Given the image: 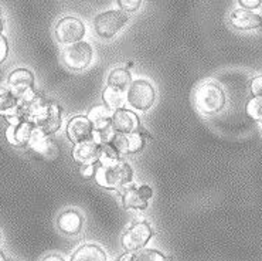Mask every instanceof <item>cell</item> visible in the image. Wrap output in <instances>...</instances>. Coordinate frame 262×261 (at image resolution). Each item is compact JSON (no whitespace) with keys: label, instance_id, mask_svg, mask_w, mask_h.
Instances as JSON below:
<instances>
[{"label":"cell","instance_id":"37","mask_svg":"<svg viewBox=\"0 0 262 261\" xmlns=\"http://www.w3.org/2000/svg\"><path fill=\"white\" fill-rule=\"evenodd\" d=\"M0 240H2V236H0Z\"/></svg>","mask_w":262,"mask_h":261},{"label":"cell","instance_id":"31","mask_svg":"<svg viewBox=\"0 0 262 261\" xmlns=\"http://www.w3.org/2000/svg\"><path fill=\"white\" fill-rule=\"evenodd\" d=\"M238 5L247 10H255L258 7H261L262 0H238Z\"/></svg>","mask_w":262,"mask_h":261},{"label":"cell","instance_id":"29","mask_svg":"<svg viewBox=\"0 0 262 261\" xmlns=\"http://www.w3.org/2000/svg\"><path fill=\"white\" fill-rule=\"evenodd\" d=\"M251 94L254 97H262V74L261 75H256L254 78L251 79Z\"/></svg>","mask_w":262,"mask_h":261},{"label":"cell","instance_id":"2","mask_svg":"<svg viewBox=\"0 0 262 261\" xmlns=\"http://www.w3.org/2000/svg\"><path fill=\"white\" fill-rule=\"evenodd\" d=\"M226 92L217 83H203L194 92L195 108L203 115H215L226 107Z\"/></svg>","mask_w":262,"mask_h":261},{"label":"cell","instance_id":"32","mask_svg":"<svg viewBox=\"0 0 262 261\" xmlns=\"http://www.w3.org/2000/svg\"><path fill=\"white\" fill-rule=\"evenodd\" d=\"M138 192H139L140 196H142L143 199H146V200H149L153 194L152 188H150V186H147V185H142V186H139V188H138Z\"/></svg>","mask_w":262,"mask_h":261},{"label":"cell","instance_id":"10","mask_svg":"<svg viewBox=\"0 0 262 261\" xmlns=\"http://www.w3.org/2000/svg\"><path fill=\"white\" fill-rule=\"evenodd\" d=\"M111 125L116 132H121V134L136 132L142 127L139 116L136 115L134 111L126 110V108H118V110L114 111Z\"/></svg>","mask_w":262,"mask_h":261},{"label":"cell","instance_id":"21","mask_svg":"<svg viewBox=\"0 0 262 261\" xmlns=\"http://www.w3.org/2000/svg\"><path fill=\"white\" fill-rule=\"evenodd\" d=\"M49 136L50 135L46 134L38 125H34L33 131H31L30 139H29V145L37 153H47L50 151Z\"/></svg>","mask_w":262,"mask_h":261},{"label":"cell","instance_id":"20","mask_svg":"<svg viewBox=\"0 0 262 261\" xmlns=\"http://www.w3.org/2000/svg\"><path fill=\"white\" fill-rule=\"evenodd\" d=\"M130 83H132V75L128 68H115L111 71L108 77V85L123 92L128 91Z\"/></svg>","mask_w":262,"mask_h":261},{"label":"cell","instance_id":"11","mask_svg":"<svg viewBox=\"0 0 262 261\" xmlns=\"http://www.w3.org/2000/svg\"><path fill=\"white\" fill-rule=\"evenodd\" d=\"M67 136L68 139L75 144H79L82 140L92 139V132H94V128H92L91 121L88 119V116L85 115H77L73 116L67 124Z\"/></svg>","mask_w":262,"mask_h":261},{"label":"cell","instance_id":"33","mask_svg":"<svg viewBox=\"0 0 262 261\" xmlns=\"http://www.w3.org/2000/svg\"><path fill=\"white\" fill-rule=\"evenodd\" d=\"M44 260L46 261H62L64 258H62V257H60L58 254H53V255H50V257H46Z\"/></svg>","mask_w":262,"mask_h":261},{"label":"cell","instance_id":"7","mask_svg":"<svg viewBox=\"0 0 262 261\" xmlns=\"http://www.w3.org/2000/svg\"><path fill=\"white\" fill-rule=\"evenodd\" d=\"M152 227L146 222H136L122 234V247L126 251H139L153 237Z\"/></svg>","mask_w":262,"mask_h":261},{"label":"cell","instance_id":"1","mask_svg":"<svg viewBox=\"0 0 262 261\" xmlns=\"http://www.w3.org/2000/svg\"><path fill=\"white\" fill-rule=\"evenodd\" d=\"M94 177L99 186L108 190H119L130 185L134 179V169L122 159L114 165L98 164Z\"/></svg>","mask_w":262,"mask_h":261},{"label":"cell","instance_id":"35","mask_svg":"<svg viewBox=\"0 0 262 261\" xmlns=\"http://www.w3.org/2000/svg\"><path fill=\"white\" fill-rule=\"evenodd\" d=\"M134 66H135L134 61H129V63H128V70H129V68H134Z\"/></svg>","mask_w":262,"mask_h":261},{"label":"cell","instance_id":"13","mask_svg":"<svg viewBox=\"0 0 262 261\" xmlns=\"http://www.w3.org/2000/svg\"><path fill=\"white\" fill-rule=\"evenodd\" d=\"M99 155H101V145L94 139L82 140L79 144H75L73 148V158L79 165L98 162Z\"/></svg>","mask_w":262,"mask_h":261},{"label":"cell","instance_id":"25","mask_svg":"<svg viewBox=\"0 0 262 261\" xmlns=\"http://www.w3.org/2000/svg\"><path fill=\"white\" fill-rule=\"evenodd\" d=\"M247 115L255 119V121H262V97H252L245 107Z\"/></svg>","mask_w":262,"mask_h":261},{"label":"cell","instance_id":"6","mask_svg":"<svg viewBox=\"0 0 262 261\" xmlns=\"http://www.w3.org/2000/svg\"><path fill=\"white\" fill-rule=\"evenodd\" d=\"M54 34L57 42L61 44L81 42L85 36V25L75 16H64L57 22Z\"/></svg>","mask_w":262,"mask_h":261},{"label":"cell","instance_id":"16","mask_svg":"<svg viewBox=\"0 0 262 261\" xmlns=\"http://www.w3.org/2000/svg\"><path fill=\"white\" fill-rule=\"evenodd\" d=\"M37 125L47 135L55 134L61 127V107L55 101H50L47 114Z\"/></svg>","mask_w":262,"mask_h":261},{"label":"cell","instance_id":"15","mask_svg":"<svg viewBox=\"0 0 262 261\" xmlns=\"http://www.w3.org/2000/svg\"><path fill=\"white\" fill-rule=\"evenodd\" d=\"M84 225V219L77 210L74 209H68L66 212L60 214V217L57 220V226L61 233L67 234V236H77L82 229Z\"/></svg>","mask_w":262,"mask_h":261},{"label":"cell","instance_id":"3","mask_svg":"<svg viewBox=\"0 0 262 261\" xmlns=\"http://www.w3.org/2000/svg\"><path fill=\"white\" fill-rule=\"evenodd\" d=\"M129 22L128 13L119 10H108L95 16L94 18V29L98 36L110 40L122 30Z\"/></svg>","mask_w":262,"mask_h":261},{"label":"cell","instance_id":"14","mask_svg":"<svg viewBox=\"0 0 262 261\" xmlns=\"http://www.w3.org/2000/svg\"><path fill=\"white\" fill-rule=\"evenodd\" d=\"M34 128V124L30 121L18 122L16 125H7L6 129V139L7 142L13 146H23L29 145V139H30L31 131Z\"/></svg>","mask_w":262,"mask_h":261},{"label":"cell","instance_id":"36","mask_svg":"<svg viewBox=\"0 0 262 261\" xmlns=\"http://www.w3.org/2000/svg\"><path fill=\"white\" fill-rule=\"evenodd\" d=\"M5 260H6V257H5V254L0 251V261H5Z\"/></svg>","mask_w":262,"mask_h":261},{"label":"cell","instance_id":"18","mask_svg":"<svg viewBox=\"0 0 262 261\" xmlns=\"http://www.w3.org/2000/svg\"><path fill=\"white\" fill-rule=\"evenodd\" d=\"M73 261H106L105 251L98 244H82L71 257Z\"/></svg>","mask_w":262,"mask_h":261},{"label":"cell","instance_id":"28","mask_svg":"<svg viewBox=\"0 0 262 261\" xmlns=\"http://www.w3.org/2000/svg\"><path fill=\"white\" fill-rule=\"evenodd\" d=\"M98 162H91V164H81L79 166V173L81 176L85 177V179H90L95 175V170H97Z\"/></svg>","mask_w":262,"mask_h":261},{"label":"cell","instance_id":"19","mask_svg":"<svg viewBox=\"0 0 262 261\" xmlns=\"http://www.w3.org/2000/svg\"><path fill=\"white\" fill-rule=\"evenodd\" d=\"M112 110H110L106 105H97L88 112V119L91 121L94 129H102L111 125L112 121Z\"/></svg>","mask_w":262,"mask_h":261},{"label":"cell","instance_id":"26","mask_svg":"<svg viewBox=\"0 0 262 261\" xmlns=\"http://www.w3.org/2000/svg\"><path fill=\"white\" fill-rule=\"evenodd\" d=\"M166 257L156 250H139L135 251L132 261H165Z\"/></svg>","mask_w":262,"mask_h":261},{"label":"cell","instance_id":"5","mask_svg":"<svg viewBox=\"0 0 262 261\" xmlns=\"http://www.w3.org/2000/svg\"><path fill=\"white\" fill-rule=\"evenodd\" d=\"M92 60V47L85 42L71 43L62 51V61L66 67L73 71L85 70Z\"/></svg>","mask_w":262,"mask_h":261},{"label":"cell","instance_id":"17","mask_svg":"<svg viewBox=\"0 0 262 261\" xmlns=\"http://www.w3.org/2000/svg\"><path fill=\"white\" fill-rule=\"evenodd\" d=\"M122 206L126 210H145L147 209V200L140 196L134 185H128L123 188Z\"/></svg>","mask_w":262,"mask_h":261},{"label":"cell","instance_id":"4","mask_svg":"<svg viewBox=\"0 0 262 261\" xmlns=\"http://www.w3.org/2000/svg\"><path fill=\"white\" fill-rule=\"evenodd\" d=\"M126 94L129 105L138 111H147L152 108L156 99V91L146 79H135L130 83Z\"/></svg>","mask_w":262,"mask_h":261},{"label":"cell","instance_id":"12","mask_svg":"<svg viewBox=\"0 0 262 261\" xmlns=\"http://www.w3.org/2000/svg\"><path fill=\"white\" fill-rule=\"evenodd\" d=\"M230 25L237 30H254L262 27V17L252 10L237 9L230 14Z\"/></svg>","mask_w":262,"mask_h":261},{"label":"cell","instance_id":"8","mask_svg":"<svg viewBox=\"0 0 262 261\" xmlns=\"http://www.w3.org/2000/svg\"><path fill=\"white\" fill-rule=\"evenodd\" d=\"M146 139H150V135L147 134L145 128L140 127L139 131L130 132V134L115 132L114 138L111 140V145L119 153H136L143 149Z\"/></svg>","mask_w":262,"mask_h":261},{"label":"cell","instance_id":"34","mask_svg":"<svg viewBox=\"0 0 262 261\" xmlns=\"http://www.w3.org/2000/svg\"><path fill=\"white\" fill-rule=\"evenodd\" d=\"M5 29V17H3V13H2V9H0V33Z\"/></svg>","mask_w":262,"mask_h":261},{"label":"cell","instance_id":"27","mask_svg":"<svg viewBox=\"0 0 262 261\" xmlns=\"http://www.w3.org/2000/svg\"><path fill=\"white\" fill-rule=\"evenodd\" d=\"M119 9L125 13H135L139 10L143 0H116Z\"/></svg>","mask_w":262,"mask_h":261},{"label":"cell","instance_id":"22","mask_svg":"<svg viewBox=\"0 0 262 261\" xmlns=\"http://www.w3.org/2000/svg\"><path fill=\"white\" fill-rule=\"evenodd\" d=\"M18 103H20V99L10 88L0 87V115H7V114L17 110Z\"/></svg>","mask_w":262,"mask_h":261},{"label":"cell","instance_id":"9","mask_svg":"<svg viewBox=\"0 0 262 261\" xmlns=\"http://www.w3.org/2000/svg\"><path fill=\"white\" fill-rule=\"evenodd\" d=\"M7 85L18 98L34 91V74L27 68H16L7 77Z\"/></svg>","mask_w":262,"mask_h":261},{"label":"cell","instance_id":"23","mask_svg":"<svg viewBox=\"0 0 262 261\" xmlns=\"http://www.w3.org/2000/svg\"><path fill=\"white\" fill-rule=\"evenodd\" d=\"M102 99H104V104L110 108V110L115 111L118 108H122L123 103H125V95H123V91L121 90H116L114 87H106L102 92Z\"/></svg>","mask_w":262,"mask_h":261},{"label":"cell","instance_id":"24","mask_svg":"<svg viewBox=\"0 0 262 261\" xmlns=\"http://www.w3.org/2000/svg\"><path fill=\"white\" fill-rule=\"evenodd\" d=\"M118 160H121V153L116 151L111 144H104L101 145V155L98 159L99 165H114Z\"/></svg>","mask_w":262,"mask_h":261},{"label":"cell","instance_id":"30","mask_svg":"<svg viewBox=\"0 0 262 261\" xmlns=\"http://www.w3.org/2000/svg\"><path fill=\"white\" fill-rule=\"evenodd\" d=\"M7 55H9V43L6 37L0 33V64L6 61Z\"/></svg>","mask_w":262,"mask_h":261}]
</instances>
